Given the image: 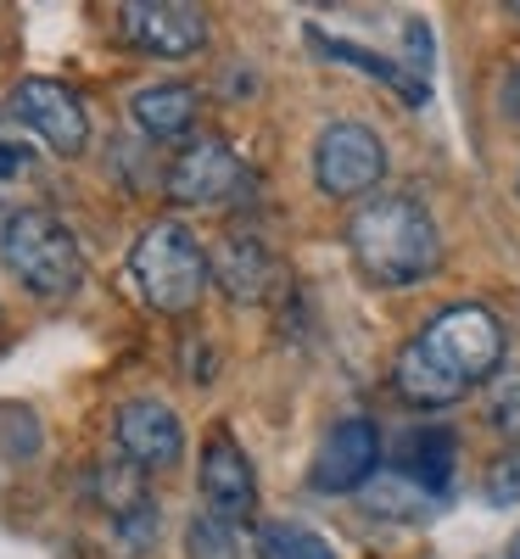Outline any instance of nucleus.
I'll use <instances>...</instances> for the list:
<instances>
[{"label":"nucleus","mask_w":520,"mask_h":559,"mask_svg":"<svg viewBox=\"0 0 520 559\" xmlns=\"http://www.w3.org/2000/svg\"><path fill=\"white\" fill-rule=\"evenodd\" d=\"M347 252L369 286L409 292L442 263L437 218L409 197H369L347 224Z\"/></svg>","instance_id":"1"},{"label":"nucleus","mask_w":520,"mask_h":559,"mask_svg":"<svg viewBox=\"0 0 520 559\" xmlns=\"http://www.w3.org/2000/svg\"><path fill=\"white\" fill-rule=\"evenodd\" d=\"M129 280L146 308L157 313H191L213 280V258L202 252V241L185 229L179 218L152 224L146 236L134 241L129 252Z\"/></svg>","instance_id":"2"},{"label":"nucleus","mask_w":520,"mask_h":559,"mask_svg":"<svg viewBox=\"0 0 520 559\" xmlns=\"http://www.w3.org/2000/svg\"><path fill=\"white\" fill-rule=\"evenodd\" d=\"M0 258L17 274V286L39 302H62L84 286V252L73 229L39 207H23L0 224Z\"/></svg>","instance_id":"3"},{"label":"nucleus","mask_w":520,"mask_h":559,"mask_svg":"<svg viewBox=\"0 0 520 559\" xmlns=\"http://www.w3.org/2000/svg\"><path fill=\"white\" fill-rule=\"evenodd\" d=\"M414 342L432 353L453 381H464V386L493 381L498 364H504V324H498V313L482 308V302H453V308H442Z\"/></svg>","instance_id":"4"},{"label":"nucleus","mask_w":520,"mask_h":559,"mask_svg":"<svg viewBox=\"0 0 520 559\" xmlns=\"http://www.w3.org/2000/svg\"><path fill=\"white\" fill-rule=\"evenodd\" d=\"M314 179L324 197H369L387 179V140L369 123H330L314 146Z\"/></svg>","instance_id":"5"},{"label":"nucleus","mask_w":520,"mask_h":559,"mask_svg":"<svg viewBox=\"0 0 520 559\" xmlns=\"http://www.w3.org/2000/svg\"><path fill=\"white\" fill-rule=\"evenodd\" d=\"M247 185V163L229 152V140L208 134V140H191L163 174V191L179 202V207H218L229 202L235 191Z\"/></svg>","instance_id":"6"},{"label":"nucleus","mask_w":520,"mask_h":559,"mask_svg":"<svg viewBox=\"0 0 520 559\" xmlns=\"http://www.w3.org/2000/svg\"><path fill=\"white\" fill-rule=\"evenodd\" d=\"M113 442L134 471H174L185 453V426L163 397H129L113 414Z\"/></svg>","instance_id":"7"},{"label":"nucleus","mask_w":520,"mask_h":559,"mask_svg":"<svg viewBox=\"0 0 520 559\" xmlns=\"http://www.w3.org/2000/svg\"><path fill=\"white\" fill-rule=\"evenodd\" d=\"M118 28L152 57H197L208 45V12L191 0H129L118 7Z\"/></svg>","instance_id":"8"},{"label":"nucleus","mask_w":520,"mask_h":559,"mask_svg":"<svg viewBox=\"0 0 520 559\" xmlns=\"http://www.w3.org/2000/svg\"><path fill=\"white\" fill-rule=\"evenodd\" d=\"M381 476V431H375V419H342V426H330L319 453H314V471L308 481L319 492H358Z\"/></svg>","instance_id":"9"},{"label":"nucleus","mask_w":520,"mask_h":559,"mask_svg":"<svg viewBox=\"0 0 520 559\" xmlns=\"http://www.w3.org/2000/svg\"><path fill=\"white\" fill-rule=\"evenodd\" d=\"M12 112L45 140L51 152L62 157H79L84 140H90V118H84V102L73 96L68 84L57 79H17L12 90Z\"/></svg>","instance_id":"10"},{"label":"nucleus","mask_w":520,"mask_h":559,"mask_svg":"<svg viewBox=\"0 0 520 559\" xmlns=\"http://www.w3.org/2000/svg\"><path fill=\"white\" fill-rule=\"evenodd\" d=\"M197 481H202V503L213 509L218 521H229V526L235 521H252V509H258V476H252V459L235 448V437L213 431L202 442Z\"/></svg>","instance_id":"11"},{"label":"nucleus","mask_w":520,"mask_h":559,"mask_svg":"<svg viewBox=\"0 0 520 559\" xmlns=\"http://www.w3.org/2000/svg\"><path fill=\"white\" fill-rule=\"evenodd\" d=\"M213 286L229 302H263L274 286V258L258 236H224L213 247Z\"/></svg>","instance_id":"12"},{"label":"nucleus","mask_w":520,"mask_h":559,"mask_svg":"<svg viewBox=\"0 0 520 559\" xmlns=\"http://www.w3.org/2000/svg\"><path fill=\"white\" fill-rule=\"evenodd\" d=\"M197 107L202 96L191 84H179V79H163V84H140L134 96H129V118L140 134H152V140H179L185 129L197 123Z\"/></svg>","instance_id":"13"},{"label":"nucleus","mask_w":520,"mask_h":559,"mask_svg":"<svg viewBox=\"0 0 520 559\" xmlns=\"http://www.w3.org/2000/svg\"><path fill=\"white\" fill-rule=\"evenodd\" d=\"M392 386H398V397L403 403H414V408H448V403H459L470 386L464 381H453L448 369L425 353L419 342H409L403 353H398V369H392Z\"/></svg>","instance_id":"14"},{"label":"nucleus","mask_w":520,"mask_h":559,"mask_svg":"<svg viewBox=\"0 0 520 559\" xmlns=\"http://www.w3.org/2000/svg\"><path fill=\"white\" fill-rule=\"evenodd\" d=\"M392 471L425 492H437L448 476H453V437L448 431H409L398 442V464Z\"/></svg>","instance_id":"15"},{"label":"nucleus","mask_w":520,"mask_h":559,"mask_svg":"<svg viewBox=\"0 0 520 559\" xmlns=\"http://www.w3.org/2000/svg\"><path fill=\"white\" fill-rule=\"evenodd\" d=\"M308 39L319 45L324 57H336V62H347V68L369 73L375 84H392V90H398V96H403L409 107H425V79L403 73L398 62H387V57H375V51H364V45H353V39H330V34H319V28H308Z\"/></svg>","instance_id":"16"},{"label":"nucleus","mask_w":520,"mask_h":559,"mask_svg":"<svg viewBox=\"0 0 520 559\" xmlns=\"http://www.w3.org/2000/svg\"><path fill=\"white\" fill-rule=\"evenodd\" d=\"M258 559H336L330 543L297 521H269L258 526Z\"/></svg>","instance_id":"17"},{"label":"nucleus","mask_w":520,"mask_h":559,"mask_svg":"<svg viewBox=\"0 0 520 559\" xmlns=\"http://www.w3.org/2000/svg\"><path fill=\"white\" fill-rule=\"evenodd\" d=\"M185 559H241V537L229 521H218L213 509H197L185 521Z\"/></svg>","instance_id":"18"},{"label":"nucleus","mask_w":520,"mask_h":559,"mask_svg":"<svg viewBox=\"0 0 520 559\" xmlns=\"http://www.w3.org/2000/svg\"><path fill=\"white\" fill-rule=\"evenodd\" d=\"M113 537H118V554L123 559H140V554H152L157 537H163V509L146 498V503H134L123 509V515L113 521Z\"/></svg>","instance_id":"19"},{"label":"nucleus","mask_w":520,"mask_h":559,"mask_svg":"<svg viewBox=\"0 0 520 559\" xmlns=\"http://www.w3.org/2000/svg\"><path fill=\"white\" fill-rule=\"evenodd\" d=\"M140 476H146V471H134L129 459H107L96 471V487H102V503L113 509V521L123 515V509L146 503V481H140Z\"/></svg>","instance_id":"20"},{"label":"nucleus","mask_w":520,"mask_h":559,"mask_svg":"<svg viewBox=\"0 0 520 559\" xmlns=\"http://www.w3.org/2000/svg\"><path fill=\"white\" fill-rule=\"evenodd\" d=\"M369 509H375V515H425V509H432V492L403 481L398 471H387L381 481L369 487Z\"/></svg>","instance_id":"21"},{"label":"nucleus","mask_w":520,"mask_h":559,"mask_svg":"<svg viewBox=\"0 0 520 559\" xmlns=\"http://www.w3.org/2000/svg\"><path fill=\"white\" fill-rule=\"evenodd\" d=\"M493 426H498L509 442H520V376L498 381V392H493Z\"/></svg>","instance_id":"22"},{"label":"nucleus","mask_w":520,"mask_h":559,"mask_svg":"<svg viewBox=\"0 0 520 559\" xmlns=\"http://www.w3.org/2000/svg\"><path fill=\"white\" fill-rule=\"evenodd\" d=\"M403 39H409V68H414V79H425V73H432V28H425V23H409L403 28Z\"/></svg>","instance_id":"23"},{"label":"nucleus","mask_w":520,"mask_h":559,"mask_svg":"<svg viewBox=\"0 0 520 559\" xmlns=\"http://www.w3.org/2000/svg\"><path fill=\"white\" fill-rule=\"evenodd\" d=\"M493 498L498 503H515L520 498V453H509L504 464H493Z\"/></svg>","instance_id":"24"},{"label":"nucleus","mask_w":520,"mask_h":559,"mask_svg":"<svg viewBox=\"0 0 520 559\" xmlns=\"http://www.w3.org/2000/svg\"><path fill=\"white\" fill-rule=\"evenodd\" d=\"M498 107H504V118L520 123V62H509L504 79H498Z\"/></svg>","instance_id":"25"},{"label":"nucleus","mask_w":520,"mask_h":559,"mask_svg":"<svg viewBox=\"0 0 520 559\" xmlns=\"http://www.w3.org/2000/svg\"><path fill=\"white\" fill-rule=\"evenodd\" d=\"M34 168V152L28 146H12V140H0V179H17Z\"/></svg>","instance_id":"26"},{"label":"nucleus","mask_w":520,"mask_h":559,"mask_svg":"<svg viewBox=\"0 0 520 559\" xmlns=\"http://www.w3.org/2000/svg\"><path fill=\"white\" fill-rule=\"evenodd\" d=\"M509 17H520V0H509Z\"/></svg>","instance_id":"27"},{"label":"nucleus","mask_w":520,"mask_h":559,"mask_svg":"<svg viewBox=\"0 0 520 559\" xmlns=\"http://www.w3.org/2000/svg\"><path fill=\"white\" fill-rule=\"evenodd\" d=\"M509 559H520V537H515V548H509Z\"/></svg>","instance_id":"28"},{"label":"nucleus","mask_w":520,"mask_h":559,"mask_svg":"<svg viewBox=\"0 0 520 559\" xmlns=\"http://www.w3.org/2000/svg\"><path fill=\"white\" fill-rule=\"evenodd\" d=\"M515 197H520V179H515Z\"/></svg>","instance_id":"29"}]
</instances>
